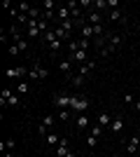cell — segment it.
<instances>
[{
	"label": "cell",
	"mask_w": 140,
	"mask_h": 157,
	"mask_svg": "<svg viewBox=\"0 0 140 157\" xmlns=\"http://www.w3.org/2000/svg\"><path fill=\"white\" fill-rule=\"evenodd\" d=\"M87 145L89 148H96V136H87Z\"/></svg>",
	"instance_id": "f546056e"
},
{
	"label": "cell",
	"mask_w": 140,
	"mask_h": 157,
	"mask_svg": "<svg viewBox=\"0 0 140 157\" xmlns=\"http://www.w3.org/2000/svg\"><path fill=\"white\" fill-rule=\"evenodd\" d=\"M80 33H82V38H84V40H91L93 38V26H91V24H84V26L80 28Z\"/></svg>",
	"instance_id": "2e32d148"
},
{
	"label": "cell",
	"mask_w": 140,
	"mask_h": 157,
	"mask_svg": "<svg viewBox=\"0 0 140 157\" xmlns=\"http://www.w3.org/2000/svg\"><path fill=\"white\" fill-rule=\"evenodd\" d=\"M110 21H121V24H126V17L121 10H110Z\"/></svg>",
	"instance_id": "9a60e30c"
},
{
	"label": "cell",
	"mask_w": 140,
	"mask_h": 157,
	"mask_svg": "<svg viewBox=\"0 0 140 157\" xmlns=\"http://www.w3.org/2000/svg\"><path fill=\"white\" fill-rule=\"evenodd\" d=\"M75 122H77V127H80V129H87V127L91 124V122H89V117L84 115V113H80V115H75Z\"/></svg>",
	"instance_id": "5bb4252c"
},
{
	"label": "cell",
	"mask_w": 140,
	"mask_h": 157,
	"mask_svg": "<svg viewBox=\"0 0 140 157\" xmlns=\"http://www.w3.org/2000/svg\"><path fill=\"white\" fill-rule=\"evenodd\" d=\"M54 105H56L59 110L70 108V96H68V94H56V96H54Z\"/></svg>",
	"instance_id": "277c9868"
},
{
	"label": "cell",
	"mask_w": 140,
	"mask_h": 157,
	"mask_svg": "<svg viewBox=\"0 0 140 157\" xmlns=\"http://www.w3.org/2000/svg\"><path fill=\"white\" fill-rule=\"evenodd\" d=\"M45 138H47V143H49V145H54V148H56V145L61 143V138L56 136V134H54V131H49V134H47Z\"/></svg>",
	"instance_id": "d6986e66"
},
{
	"label": "cell",
	"mask_w": 140,
	"mask_h": 157,
	"mask_svg": "<svg viewBox=\"0 0 140 157\" xmlns=\"http://www.w3.org/2000/svg\"><path fill=\"white\" fill-rule=\"evenodd\" d=\"M54 33H56V38H59L61 42H66V40H70V33H68L66 28H61V26H56V28H54Z\"/></svg>",
	"instance_id": "e0dca14e"
},
{
	"label": "cell",
	"mask_w": 140,
	"mask_h": 157,
	"mask_svg": "<svg viewBox=\"0 0 140 157\" xmlns=\"http://www.w3.org/2000/svg\"><path fill=\"white\" fill-rule=\"evenodd\" d=\"M7 52H9V56H16V54H21V52H19V47L14 45V42H12L9 47H7Z\"/></svg>",
	"instance_id": "f1b7e54d"
},
{
	"label": "cell",
	"mask_w": 140,
	"mask_h": 157,
	"mask_svg": "<svg viewBox=\"0 0 140 157\" xmlns=\"http://www.w3.org/2000/svg\"><path fill=\"white\" fill-rule=\"evenodd\" d=\"M14 45L19 47V52H26L28 49V40H19V42H14Z\"/></svg>",
	"instance_id": "83f0119b"
},
{
	"label": "cell",
	"mask_w": 140,
	"mask_h": 157,
	"mask_svg": "<svg viewBox=\"0 0 140 157\" xmlns=\"http://www.w3.org/2000/svg\"><path fill=\"white\" fill-rule=\"evenodd\" d=\"M68 152H70V148H68V138H61V143L56 145V155H59V157H66Z\"/></svg>",
	"instance_id": "8fae6325"
},
{
	"label": "cell",
	"mask_w": 140,
	"mask_h": 157,
	"mask_svg": "<svg viewBox=\"0 0 140 157\" xmlns=\"http://www.w3.org/2000/svg\"><path fill=\"white\" fill-rule=\"evenodd\" d=\"M61 45H63V42H61V40L56 38V40H54V42H49V45H47V47H49V52H52V54H56V52H59V49H61Z\"/></svg>",
	"instance_id": "44dd1931"
},
{
	"label": "cell",
	"mask_w": 140,
	"mask_h": 157,
	"mask_svg": "<svg viewBox=\"0 0 140 157\" xmlns=\"http://www.w3.org/2000/svg\"><path fill=\"white\" fill-rule=\"evenodd\" d=\"M56 19H59V24L68 21V19H70V10H68L66 5H59V10H56Z\"/></svg>",
	"instance_id": "ba28073f"
},
{
	"label": "cell",
	"mask_w": 140,
	"mask_h": 157,
	"mask_svg": "<svg viewBox=\"0 0 140 157\" xmlns=\"http://www.w3.org/2000/svg\"><path fill=\"white\" fill-rule=\"evenodd\" d=\"M89 108V98L87 96H70V110L75 115H80V113H87Z\"/></svg>",
	"instance_id": "6da1fadb"
},
{
	"label": "cell",
	"mask_w": 140,
	"mask_h": 157,
	"mask_svg": "<svg viewBox=\"0 0 140 157\" xmlns=\"http://www.w3.org/2000/svg\"><path fill=\"white\" fill-rule=\"evenodd\" d=\"M100 134H103V127L100 124H93L91 131H89V136H96V138H100Z\"/></svg>",
	"instance_id": "4316f807"
},
{
	"label": "cell",
	"mask_w": 140,
	"mask_h": 157,
	"mask_svg": "<svg viewBox=\"0 0 140 157\" xmlns=\"http://www.w3.org/2000/svg\"><path fill=\"white\" fill-rule=\"evenodd\" d=\"M84 82H87V78H84V75H80V73H75L73 78H70V85H75V87H82Z\"/></svg>",
	"instance_id": "ac0fdd59"
},
{
	"label": "cell",
	"mask_w": 140,
	"mask_h": 157,
	"mask_svg": "<svg viewBox=\"0 0 140 157\" xmlns=\"http://www.w3.org/2000/svg\"><path fill=\"white\" fill-rule=\"evenodd\" d=\"M112 115H110V113H100V115H98V124L100 127H110V124H112Z\"/></svg>",
	"instance_id": "4fadbf2b"
},
{
	"label": "cell",
	"mask_w": 140,
	"mask_h": 157,
	"mask_svg": "<svg viewBox=\"0 0 140 157\" xmlns=\"http://www.w3.org/2000/svg\"><path fill=\"white\" fill-rule=\"evenodd\" d=\"M68 59L73 61V63L82 66V63H87V61H89V54H87V49H77V52H75V54H70Z\"/></svg>",
	"instance_id": "5b68a950"
},
{
	"label": "cell",
	"mask_w": 140,
	"mask_h": 157,
	"mask_svg": "<svg viewBox=\"0 0 140 157\" xmlns=\"http://www.w3.org/2000/svg\"><path fill=\"white\" fill-rule=\"evenodd\" d=\"M47 75H49V71L42 68L40 63H33L31 68H28V78H31V80H45Z\"/></svg>",
	"instance_id": "3957f363"
},
{
	"label": "cell",
	"mask_w": 140,
	"mask_h": 157,
	"mask_svg": "<svg viewBox=\"0 0 140 157\" xmlns=\"http://www.w3.org/2000/svg\"><path fill=\"white\" fill-rule=\"evenodd\" d=\"M59 68H61V71H63V73H66V75H68V80L73 78V73H70V71H73V61H70V59L61 61V63H59Z\"/></svg>",
	"instance_id": "7c38bea8"
},
{
	"label": "cell",
	"mask_w": 140,
	"mask_h": 157,
	"mask_svg": "<svg viewBox=\"0 0 140 157\" xmlns=\"http://www.w3.org/2000/svg\"><path fill=\"white\" fill-rule=\"evenodd\" d=\"M138 148H140V138H138V136H133L131 141H128V145H126L128 157H131V155H138Z\"/></svg>",
	"instance_id": "9c48e42d"
},
{
	"label": "cell",
	"mask_w": 140,
	"mask_h": 157,
	"mask_svg": "<svg viewBox=\"0 0 140 157\" xmlns=\"http://www.w3.org/2000/svg\"><path fill=\"white\" fill-rule=\"evenodd\" d=\"M5 157H14V155H12V152H5Z\"/></svg>",
	"instance_id": "d6a6232c"
},
{
	"label": "cell",
	"mask_w": 140,
	"mask_h": 157,
	"mask_svg": "<svg viewBox=\"0 0 140 157\" xmlns=\"http://www.w3.org/2000/svg\"><path fill=\"white\" fill-rule=\"evenodd\" d=\"M66 157H77V155H75V152H73V150H70V152H68V155H66Z\"/></svg>",
	"instance_id": "1f68e13d"
},
{
	"label": "cell",
	"mask_w": 140,
	"mask_h": 157,
	"mask_svg": "<svg viewBox=\"0 0 140 157\" xmlns=\"http://www.w3.org/2000/svg\"><path fill=\"white\" fill-rule=\"evenodd\" d=\"M93 10H110V7H107V0H93Z\"/></svg>",
	"instance_id": "603a6c76"
},
{
	"label": "cell",
	"mask_w": 140,
	"mask_h": 157,
	"mask_svg": "<svg viewBox=\"0 0 140 157\" xmlns=\"http://www.w3.org/2000/svg\"><path fill=\"white\" fill-rule=\"evenodd\" d=\"M131 157H140V155H131Z\"/></svg>",
	"instance_id": "836d02e7"
},
{
	"label": "cell",
	"mask_w": 140,
	"mask_h": 157,
	"mask_svg": "<svg viewBox=\"0 0 140 157\" xmlns=\"http://www.w3.org/2000/svg\"><path fill=\"white\" fill-rule=\"evenodd\" d=\"M93 68H96V63H93V61H87V63L77 66V73L84 75V78H91V75H93Z\"/></svg>",
	"instance_id": "52a82bcc"
},
{
	"label": "cell",
	"mask_w": 140,
	"mask_h": 157,
	"mask_svg": "<svg viewBox=\"0 0 140 157\" xmlns=\"http://www.w3.org/2000/svg\"><path fill=\"white\" fill-rule=\"evenodd\" d=\"M87 24H91V26H100L103 24V17H100V12L98 10H89V14H87Z\"/></svg>",
	"instance_id": "8992f818"
},
{
	"label": "cell",
	"mask_w": 140,
	"mask_h": 157,
	"mask_svg": "<svg viewBox=\"0 0 140 157\" xmlns=\"http://www.w3.org/2000/svg\"><path fill=\"white\" fill-rule=\"evenodd\" d=\"M7 105H12V108L21 105V98H19V94H12V96H9V101H7Z\"/></svg>",
	"instance_id": "d4e9b609"
},
{
	"label": "cell",
	"mask_w": 140,
	"mask_h": 157,
	"mask_svg": "<svg viewBox=\"0 0 140 157\" xmlns=\"http://www.w3.org/2000/svg\"><path fill=\"white\" fill-rule=\"evenodd\" d=\"M28 92H31L28 82H19V85H16V94H28Z\"/></svg>",
	"instance_id": "484cf974"
},
{
	"label": "cell",
	"mask_w": 140,
	"mask_h": 157,
	"mask_svg": "<svg viewBox=\"0 0 140 157\" xmlns=\"http://www.w3.org/2000/svg\"><path fill=\"white\" fill-rule=\"evenodd\" d=\"M54 40H56V33H54V28H49V31L42 35V42H45V45H49V42H54Z\"/></svg>",
	"instance_id": "ffe728a7"
},
{
	"label": "cell",
	"mask_w": 140,
	"mask_h": 157,
	"mask_svg": "<svg viewBox=\"0 0 140 157\" xmlns=\"http://www.w3.org/2000/svg\"><path fill=\"white\" fill-rule=\"evenodd\" d=\"M26 75H28V68H23V66H14V68H7L5 71L7 80H23Z\"/></svg>",
	"instance_id": "7a4b0ae2"
},
{
	"label": "cell",
	"mask_w": 140,
	"mask_h": 157,
	"mask_svg": "<svg viewBox=\"0 0 140 157\" xmlns=\"http://www.w3.org/2000/svg\"><path fill=\"white\" fill-rule=\"evenodd\" d=\"M112 157H119V155H112Z\"/></svg>",
	"instance_id": "e575fe53"
},
{
	"label": "cell",
	"mask_w": 140,
	"mask_h": 157,
	"mask_svg": "<svg viewBox=\"0 0 140 157\" xmlns=\"http://www.w3.org/2000/svg\"><path fill=\"white\" fill-rule=\"evenodd\" d=\"M135 110H138V113H140V101H135Z\"/></svg>",
	"instance_id": "4dcf8cb0"
},
{
	"label": "cell",
	"mask_w": 140,
	"mask_h": 157,
	"mask_svg": "<svg viewBox=\"0 0 140 157\" xmlns=\"http://www.w3.org/2000/svg\"><path fill=\"white\" fill-rule=\"evenodd\" d=\"M54 124H56V117H54V115H47V117L42 120V127H47V129H52Z\"/></svg>",
	"instance_id": "7402d4cb"
},
{
	"label": "cell",
	"mask_w": 140,
	"mask_h": 157,
	"mask_svg": "<svg viewBox=\"0 0 140 157\" xmlns=\"http://www.w3.org/2000/svg\"><path fill=\"white\" fill-rule=\"evenodd\" d=\"M9 96H12V92H9V89H2V94H0V105H7Z\"/></svg>",
	"instance_id": "cb8c5ba5"
},
{
	"label": "cell",
	"mask_w": 140,
	"mask_h": 157,
	"mask_svg": "<svg viewBox=\"0 0 140 157\" xmlns=\"http://www.w3.org/2000/svg\"><path fill=\"white\" fill-rule=\"evenodd\" d=\"M110 129H112V131H114V134H117V136H119L121 131H124V120H121V117H119V115H117V117H114V120H112V124H110Z\"/></svg>",
	"instance_id": "30bf717a"
}]
</instances>
